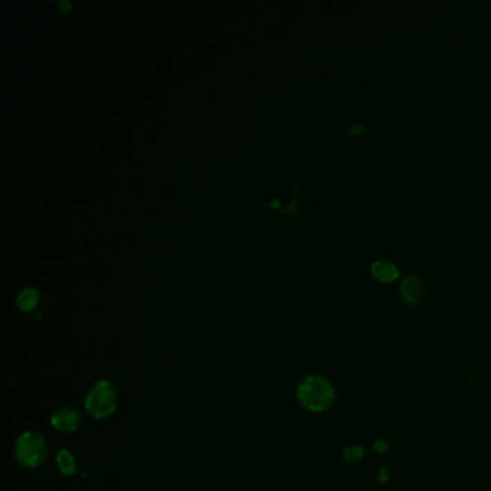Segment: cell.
I'll return each mask as SVG.
<instances>
[{
    "label": "cell",
    "mask_w": 491,
    "mask_h": 491,
    "mask_svg": "<svg viewBox=\"0 0 491 491\" xmlns=\"http://www.w3.org/2000/svg\"><path fill=\"white\" fill-rule=\"evenodd\" d=\"M372 274L376 279L382 283H392L399 277V270L396 266L391 261L387 259H379L373 262L372 266Z\"/></svg>",
    "instance_id": "8992f818"
},
{
    "label": "cell",
    "mask_w": 491,
    "mask_h": 491,
    "mask_svg": "<svg viewBox=\"0 0 491 491\" xmlns=\"http://www.w3.org/2000/svg\"><path fill=\"white\" fill-rule=\"evenodd\" d=\"M50 424L59 432H74L82 424V415L75 408H59L52 414Z\"/></svg>",
    "instance_id": "277c9868"
},
{
    "label": "cell",
    "mask_w": 491,
    "mask_h": 491,
    "mask_svg": "<svg viewBox=\"0 0 491 491\" xmlns=\"http://www.w3.org/2000/svg\"><path fill=\"white\" fill-rule=\"evenodd\" d=\"M58 6H59V8H61V10H62V12H65V13H66V12H69V10H71V8H73V6H71V3H66V2H59V3H58Z\"/></svg>",
    "instance_id": "30bf717a"
},
{
    "label": "cell",
    "mask_w": 491,
    "mask_h": 491,
    "mask_svg": "<svg viewBox=\"0 0 491 491\" xmlns=\"http://www.w3.org/2000/svg\"><path fill=\"white\" fill-rule=\"evenodd\" d=\"M362 455H363V450L360 447H350L344 451V458L346 460H350V461H356V460H360L362 458Z\"/></svg>",
    "instance_id": "9c48e42d"
},
{
    "label": "cell",
    "mask_w": 491,
    "mask_h": 491,
    "mask_svg": "<svg viewBox=\"0 0 491 491\" xmlns=\"http://www.w3.org/2000/svg\"><path fill=\"white\" fill-rule=\"evenodd\" d=\"M85 409L93 418H107L117 409V391L114 385L107 380H97L85 398Z\"/></svg>",
    "instance_id": "3957f363"
},
{
    "label": "cell",
    "mask_w": 491,
    "mask_h": 491,
    "mask_svg": "<svg viewBox=\"0 0 491 491\" xmlns=\"http://www.w3.org/2000/svg\"><path fill=\"white\" fill-rule=\"evenodd\" d=\"M335 388L322 376H307L297 389V399L311 412L327 411L335 402Z\"/></svg>",
    "instance_id": "6da1fadb"
},
{
    "label": "cell",
    "mask_w": 491,
    "mask_h": 491,
    "mask_svg": "<svg viewBox=\"0 0 491 491\" xmlns=\"http://www.w3.org/2000/svg\"><path fill=\"white\" fill-rule=\"evenodd\" d=\"M16 460L25 468L41 467L48 455V445L45 438L39 432L26 431L16 441Z\"/></svg>",
    "instance_id": "7a4b0ae2"
},
{
    "label": "cell",
    "mask_w": 491,
    "mask_h": 491,
    "mask_svg": "<svg viewBox=\"0 0 491 491\" xmlns=\"http://www.w3.org/2000/svg\"><path fill=\"white\" fill-rule=\"evenodd\" d=\"M57 464L59 471L65 476H74L77 472V463L71 451L61 450L57 454Z\"/></svg>",
    "instance_id": "52a82bcc"
},
{
    "label": "cell",
    "mask_w": 491,
    "mask_h": 491,
    "mask_svg": "<svg viewBox=\"0 0 491 491\" xmlns=\"http://www.w3.org/2000/svg\"><path fill=\"white\" fill-rule=\"evenodd\" d=\"M39 300V293L35 288H25L21 291V294L16 298V304L22 311H30L37 307Z\"/></svg>",
    "instance_id": "ba28073f"
},
{
    "label": "cell",
    "mask_w": 491,
    "mask_h": 491,
    "mask_svg": "<svg viewBox=\"0 0 491 491\" xmlns=\"http://www.w3.org/2000/svg\"><path fill=\"white\" fill-rule=\"evenodd\" d=\"M271 206H277V207H279L278 201H277V199H274L272 202H270V203H266V205H264V207H271Z\"/></svg>",
    "instance_id": "8fae6325"
},
{
    "label": "cell",
    "mask_w": 491,
    "mask_h": 491,
    "mask_svg": "<svg viewBox=\"0 0 491 491\" xmlns=\"http://www.w3.org/2000/svg\"><path fill=\"white\" fill-rule=\"evenodd\" d=\"M400 294L403 300H405L408 304L414 306L424 298L425 287L418 277H409L407 279H403V283L400 286Z\"/></svg>",
    "instance_id": "5b68a950"
}]
</instances>
